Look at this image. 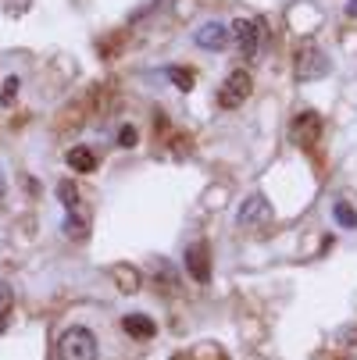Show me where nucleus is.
<instances>
[{"label": "nucleus", "instance_id": "obj_2", "mask_svg": "<svg viewBox=\"0 0 357 360\" xmlns=\"http://www.w3.org/2000/svg\"><path fill=\"white\" fill-rule=\"evenodd\" d=\"M250 89H253L250 72H246V68H232V72L225 75V82L218 86V108H225V111L243 108L246 96H250Z\"/></svg>", "mask_w": 357, "mask_h": 360}, {"label": "nucleus", "instance_id": "obj_10", "mask_svg": "<svg viewBox=\"0 0 357 360\" xmlns=\"http://www.w3.org/2000/svg\"><path fill=\"white\" fill-rule=\"evenodd\" d=\"M68 165H72L75 172L89 175V172L96 168V158H93V150H89V146H75V150H68Z\"/></svg>", "mask_w": 357, "mask_h": 360}, {"label": "nucleus", "instance_id": "obj_13", "mask_svg": "<svg viewBox=\"0 0 357 360\" xmlns=\"http://www.w3.org/2000/svg\"><path fill=\"white\" fill-rule=\"evenodd\" d=\"M336 221L339 225H346V229H357V214H353V207H350V203H336Z\"/></svg>", "mask_w": 357, "mask_h": 360}, {"label": "nucleus", "instance_id": "obj_17", "mask_svg": "<svg viewBox=\"0 0 357 360\" xmlns=\"http://www.w3.org/2000/svg\"><path fill=\"white\" fill-rule=\"evenodd\" d=\"M136 143V129L132 125H122V132H118V146H132Z\"/></svg>", "mask_w": 357, "mask_h": 360}, {"label": "nucleus", "instance_id": "obj_7", "mask_svg": "<svg viewBox=\"0 0 357 360\" xmlns=\"http://www.w3.org/2000/svg\"><path fill=\"white\" fill-rule=\"evenodd\" d=\"M196 46H203V50H222L229 39H232V32H229V25H222V22H208V25H200L196 29Z\"/></svg>", "mask_w": 357, "mask_h": 360}, {"label": "nucleus", "instance_id": "obj_4", "mask_svg": "<svg viewBox=\"0 0 357 360\" xmlns=\"http://www.w3.org/2000/svg\"><path fill=\"white\" fill-rule=\"evenodd\" d=\"M325 72H329V61H325V54L318 50V43L303 39L296 46V79L300 82H311V79H322Z\"/></svg>", "mask_w": 357, "mask_h": 360}, {"label": "nucleus", "instance_id": "obj_9", "mask_svg": "<svg viewBox=\"0 0 357 360\" xmlns=\"http://www.w3.org/2000/svg\"><path fill=\"white\" fill-rule=\"evenodd\" d=\"M122 328H125L132 339H154V335H158V325L150 321L146 314H125V318H122Z\"/></svg>", "mask_w": 357, "mask_h": 360}, {"label": "nucleus", "instance_id": "obj_8", "mask_svg": "<svg viewBox=\"0 0 357 360\" xmlns=\"http://www.w3.org/2000/svg\"><path fill=\"white\" fill-rule=\"evenodd\" d=\"M272 214V207H268V200L258 193V196H250L243 207H239V225H253V221H265Z\"/></svg>", "mask_w": 357, "mask_h": 360}, {"label": "nucleus", "instance_id": "obj_6", "mask_svg": "<svg viewBox=\"0 0 357 360\" xmlns=\"http://www.w3.org/2000/svg\"><path fill=\"white\" fill-rule=\"evenodd\" d=\"M322 136V118L315 111H300L296 122H293V143L296 146H315Z\"/></svg>", "mask_w": 357, "mask_h": 360}, {"label": "nucleus", "instance_id": "obj_18", "mask_svg": "<svg viewBox=\"0 0 357 360\" xmlns=\"http://www.w3.org/2000/svg\"><path fill=\"white\" fill-rule=\"evenodd\" d=\"M346 15H357V0H350V4H346Z\"/></svg>", "mask_w": 357, "mask_h": 360}, {"label": "nucleus", "instance_id": "obj_1", "mask_svg": "<svg viewBox=\"0 0 357 360\" xmlns=\"http://www.w3.org/2000/svg\"><path fill=\"white\" fill-rule=\"evenodd\" d=\"M58 360H96V335L82 325L68 328L58 339Z\"/></svg>", "mask_w": 357, "mask_h": 360}, {"label": "nucleus", "instance_id": "obj_12", "mask_svg": "<svg viewBox=\"0 0 357 360\" xmlns=\"http://www.w3.org/2000/svg\"><path fill=\"white\" fill-rule=\"evenodd\" d=\"M58 200L65 203V211H75V207H79V186H75L72 179L58 182Z\"/></svg>", "mask_w": 357, "mask_h": 360}, {"label": "nucleus", "instance_id": "obj_19", "mask_svg": "<svg viewBox=\"0 0 357 360\" xmlns=\"http://www.w3.org/2000/svg\"><path fill=\"white\" fill-rule=\"evenodd\" d=\"M4 189H8V186H4V175H0V203H4Z\"/></svg>", "mask_w": 357, "mask_h": 360}, {"label": "nucleus", "instance_id": "obj_16", "mask_svg": "<svg viewBox=\"0 0 357 360\" xmlns=\"http://www.w3.org/2000/svg\"><path fill=\"white\" fill-rule=\"evenodd\" d=\"M15 93H18V79L11 75V79L4 82V93H0V104H11V100H15Z\"/></svg>", "mask_w": 357, "mask_h": 360}, {"label": "nucleus", "instance_id": "obj_5", "mask_svg": "<svg viewBox=\"0 0 357 360\" xmlns=\"http://www.w3.org/2000/svg\"><path fill=\"white\" fill-rule=\"evenodd\" d=\"M186 271H189V278L200 282V285L211 282V246L203 243V239L186 246Z\"/></svg>", "mask_w": 357, "mask_h": 360}, {"label": "nucleus", "instance_id": "obj_15", "mask_svg": "<svg viewBox=\"0 0 357 360\" xmlns=\"http://www.w3.org/2000/svg\"><path fill=\"white\" fill-rule=\"evenodd\" d=\"M168 79H172L179 89H193V72H186V68H168Z\"/></svg>", "mask_w": 357, "mask_h": 360}, {"label": "nucleus", "instance_id": "obj_3", "mask_svg": "<svg viewBox=\"0 0 357 360\" xmlns=\"http://www.w3.org/2000/svg\"><path fill=\"white\" fill-rule=\"evenodd\" d=\"M261 36H265V22L261 18H236L232 22V39H236V50H239V61L258 58Z\"/></svg>", "mask_w": 357, "mask_h": 360}, {"label": "nucleus", "instance_id": "obj_14", "mask_svg": "<svg viewBox=\"0 0 357 360\" xmlns=\"http://www.w3.org/2000/svg\"><path fill=\"white\" fill-rule=\"evenodd\" d=\"M8 314H11V289L0 285V332L8 328Z\"/></svg>", "mask_w": 357, "mask_h": 360}, {"label": "nucleus", "instance_id": "obj_11", "mask_svg": "<svg viewBox=\"0 0 357 360\" xmlns=\"http://www.w3.org/2000/svg\"><path fill=\"white\" fill-rule=\"evenodd\" d=\"M111 275H115V282H118L122 292H136V289H139V271H136L132 264H118Z\"/></svg>", "mask_w": 357, "mask_h": 360}]
</instances>
